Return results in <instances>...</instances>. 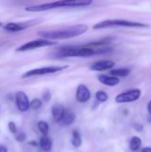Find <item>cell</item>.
Segmentation results:
<instances>
[{
    "instance_id": "d6986e66",
    "label": "cell",
    "mask_w": 151,
    "mask_h": 152,
    "mask_svg": "<svg viewBox=\"0 0 151 152\" xmlns=\"http://www.w3.org/2000/svg\"><path fill=\"white\" fill-rule=\"evenodd\" d=\"M37 128L39 130V132L43 134V135H47L48 132H49V126L48 124L44 121V120H40L37 122Z\"/></svg>"
},
{
    "instance_id": "6da1fadb",
    "label": "cell",
    "mask_w": 151,
    "mask_h": 152,
    "mask_svg": "<svg viewBox=\"0 0 151 152\" xmlns=\"http://www.w3.org/2000/svg\"><path fill=\"white\" fill-rule=\"evenodd\" d=\"M88 29V26L85 24H77L73 26H69L67 28L53 29V30H42L38 31L37 35L44 39L48 40H63L69 39L73 37H77L84 33H85Z\"/></svg>"
},
{
    "instance_id": "4316f807",
    "label": "cell",
    "mask_w": 151,
    "mask_h": 152,
    "mask_svg": "<svg viewBox=\"0 0 151 152\" xmlns=\"http://www.w3.org/2000/svg\"><path fill=\"white\" fill-rule=\"evenodd\" d=\"M0 152H8V150L5 146L0 145Z\"/></svg>"
},
{
    "instance_id": "83f0119b",
    "label": "cell",
    "mask_w": 151,
    "mask_h": 152,
    "mask_svg": "<svg viewBox=\"0 0 151 152\" xmlns=\"http://www.w3.org/2000/svg\"><path fill=\"white\" fill-rule=\"evenodd\" d=\"M142 152H151L150 147H145L142 150Z\"/></svg>"
},
{
    "instance_id": "52a82bcc",
    "label": "cell",
    "mask_w": 151,
    "mask_h": 152,
    "mask_svg": "<svg viewBox=\"0 0 151 152\" xmlns=\"http://www.w3.org/2000/svg\"><path fill=\"white\" fill-rule=\"evenodd\" d=\"M141 95H142V91L140 89H132L117 94L115 98V101L117 103L133 102L139 100L141 98Z\"/></svg>"
},
{
    "instance_id": "e0dca14e",
    "label": "cell",
    "mask_w": 151,
    "mask_h": 152,
    "mask_svg": "<svg viewBox=\"0 0 151 152\" xmlns=\"http://www.w3.org/2000/svg\"><path fill=\"white\" fill-rule=\"evenodd\" d=\"M142 146V140L138 136H133L130 143H129V148L132 151H137Z\"/></svg>"
},
{
    "instance_id": "7c38bea8",
    "label": "cell",
    "mask_w": 151,
    "mask_h": 152,
    "mask_svg": "<svg viewBox=\"0 0 151 152\" xmlns=\"http://www.w3.org/2000/svg\"><path fill=\"white\" fill-rule=\"evenodd\" d=\"M98 80L108 86H115L120 83V79L114 76H108V75H100L98 77Z\"/></svg>"
},
{
    "instance_id": "f1b7e54d",
    "label": "cell",
    "mask_w": 151,
    "mask_h": 152,
    "mask_svg": "<svg viewBox=\"0 0 151 152\" xmlns=\"http://www.w3.org/2000/svg\"><path fill=\"white\" fill-rule=\"evenodd\" d=\"M148 111H149L150 115H151V101H150L148 103Z\"/></svg>"
},
{
    "instance_id": "603a6c76",
    "label": "cell",
    "mask_w": 151,
    "mask_h": 152,
    "mask_svg": "<svg viewBox=\"0 0 151 152\" xmlns=\"http://www.w3.org/2000/svg\"><path fill=\"white\" fill-rule=\"evenodd\" d=\"M8 129H9V131H10L12 134H15L18 132L16 124H15L14 122H12V121L8 122Z\"/></svg>"
},
{
    "instance_id": "8992f818",
    "label": "cell",
    "mask_w": 151,
    "mask_h": 152,
    "mask_svg": "<svg viewBox=\"0 0 151 152\" xmlns=\"http://www.w3.org/2000/svg\"><path fill=\"white\" fill-rule=\"evenodd\" d=\"M56 45V43H54L51 40H48V39H44H44H36V40L29 41V42H27V43L21 45L15 51L16 52H27V51L36 49V48L52 46V45Z\"/></svg>"
},
{
    "instance_id": "3957f363",
    "label": "cell",
    "mask_w": 151,
    "mask_h": 152,
    "mask_svg": "<svg viewBox=\"0 0 151 152\" xmlns=\"http://www.w3.org/2000/svg\"><path fill=\"white\" fill-rule=\"evenodd\" d=\"M93 1V0H59L52 3L27 6L25 10L27 12H44L61 7H82L92 4Z\"/></svg>"
},
{
    "instance_id": "484cf974",
    "label": "cell",
    "mask_w": 151,
    "mask_h": 152,
    "mask_svg": "<svg viewBox=\"0 0 151 152\" xmlns=\"http://www.w3.org/2000/svg\"><path fill=\"white\" fill-rule=\"evenodd\" d=\"M28 144L29 146H32V147H36V146H38V142H37L36 141H30Z\"/></svg>"
},
{
    "instance_id": "ffe728a7",
    "label": "cell",
    "mask_w": 151,
    "mask_h": 152,
    "mask_svg": "<svg viewBox=\"0 0 151 152\" xmlns=\"http://www.w3.org/2000/svg\"><path fill=\"white\" fill-rule=\"evenodd\" d=\"M95 98H96V101L98 102H107L108 101V99H109V95H108V94L106 93V92H104V91H98V92H96V94H95Z\"/></svg>"
},
{
    "instance_id": "277c9868",
    "label": "cell",
    "mask_w": 151,
    "mask_h": 152,
    "mask_svg": "<svg viewBox=\"0 0 151 152\" xmlns=\"http://www.w3.org/2000/svg\"><path fill=\"white\" fill-rule=\"evenodd\" d=\"M114 27H125V28H147L149 27L148 24L142 23L139 21H133L127 20H106L100 21L93 26L94 29H101V28H114Z\"/></svg>"
},
{
    "instance_id": "ba28073f",
    "label": "cell",
    "mask_w": 151,
    "mask_h": 152,
    "mask_svg": "<svg viewBox=\"0 0 151 152\" xmlns=\"http://www.w3.org/2000/svg\"><path fill=\"white\" fill-rule=\"evenodd\" d=\"M15 102L20 111L26 112L29 110V100L24 92L18 91L15 94Z\"/></svg>"
},
{
    "instance_id": "f546056e",
    "label": "cell",
    "mask_w": 151,
    "mask_h": 152,
    "mask_svg": "<svg viewBox=\"0 0 151 152\" xmlns=\"http://www.w3.org/2000/svg\"><path fill=\"white\" fill-rule=\"evenodd\" d=\"M148 121H149L150 123H151V115H150V116H149V117H148Z\"/></svg>"
},
{
    "instance_id": "8fae6325",
    "label": "cell",
    "mask_w": 151,
    "mask_h": 152,
    "mask_svg": "<svg viewBox=\"0 0 151 152\" xmlns=\"http://www.w3.org/2000/svg\"><path fill=\"white\" fill-rule=\"evenodd\" d=\"M30 24L28 22H9L4 26V29L10 32H18L26 29Z\"/></svg>"
},
{
    "instance_id": "30bf717a",
    "label": "cell",
    "mask_w": 151,
    "mask_h": 152,
    "mask_svg": "<svg viewBox=\"0 0 151 152\" xmlns=\"http://www.w3.org/2000/svg\"><path fill=\"white\" fill-rule=\"evenodd\" d=\"M76 99L78 102L85 103L91 99V92L85 85H79L76 92Z\"/></svg>"
},
{
    "instance_id": "44dd1931",
    "label": "cell",
    "mask_w": 151,
    "mask_h": 152,
    "mask_svg": "<svg viewBox=\"0 0 151 152\" xmlns=\"http://www.w3.org/2000/svg\"><path fill=\"white\" fill-rule=\"evenodd\" d=\"M43 104V102L38 98H34L31 102H29V108L33 110H38Z\"/></svg>"
},
{
    "instance_id": "9a60e30c",
    "label": "cell",
    "mask_w": 151,
    "mask_h": 152,
    "mask_svg": "<svg viewBox=\"0 0 151 152\" xmlns=\"http://www.w3.org/2000/svg\"><path fill=\"white\" fill-rule=\"evenodd\" d=\"M75 119H76V115L69 110H65V113L62 118L61 123L64 126H70L72 123H74Z\"/></svg>"
},
{
    "instance_id": "5b68a950",
    "label": "cell",
    "mask_w": 151,
    "mask_h": 152,
    "mask_svg": "<svg viewBox=\"0 0 151 152\" xmlns=\"http://www.w3.org/2000/svg\"><path fill=\"white\" fill-rule=\"evenodd\" d=\"M68 65L64 66H49V67H44V68H37L34 69H30L28 71H26L21 77L22 78H28L31 77H36V76H44V75H48V74H54L56 72L62 71L66 69H68Z\"/></svg>"
},
{
    "instance_id": "7a4b0ae2",
    "label": "cell",
    "mask_w": 151,
    "mask_h": 152,
    "mask_svg": "<svg viewBox=\"0 0 151 152\" xmlns=\"http://www.w3.org/2000/svg\"><path fill=\"white\" fill-rule=\"evenodd\" d=\"M110 51V48H93L91 44L81 46H65L58 49L54 53L56 58L69 57H91L95 54L105 53Z\"/></svg>"
},
{
    "instance_id": "d4e9b609",
    "label": "cell",
    "mask_w": 151,
    "mask_h": 152,
    "mask_svg": "<svg viewBox=\"0 0 151 152\" xmlns=\"http://www.w3.org/2000/svg\"><path fill=\"white\" fill-rule=\"evenodd\" d=\"M133 128H134L137 132H142L143 129H144L143 126L141 125V124H133Z\"/></svg>"
},
{
    "instance_id": "7402d4cb",
    "label": "cell",
    "mask_w": 151,
    "mask_h": 152,
    "mask_svg": "<svg viewBox=\"0 0 151 152\" xmlns=\"http://www.w3.org/2000/svg\"><path fill=\"white\" fill-rule=\"evenodd\" d=\"M27 139V135L24 132H20V133H16L15 134V141L18 142H25Z\"/></svg>"
},
{
    "instance_id": "cb8c5ba5",
    "label": "cell",
    "mask_w": 151,
    "mask_h": 152,
    "mask_svg": "<svg viewBox=\"0 0 151 152\" xmlns=\"http://www.w3.org/2000/svg\"><path fill=\"white\" fill-rule=\"evenodd\" d=\"M51 97H52L51 92H50L49 90H45V91L44 92V94H43L42 99H43V101H44V102H48L51 100Z\"/></svg>"
},
{
    "instance_id": "ac0fdd59",
    "label": "cell",
    "mask_w": 151,
    "mask_h": 152,
    "mask_svg": "<svg viewBox=\"0 0 151 152\" xmlns=\"http://www.w3.org/2000/svg\"><path fill=\"white\" fill-rule=\"evenodd\" d=\"M71 143L75 148H79L82 145V137L81 134L78 131L74 130L72 132V139H71Z\"/></svg>"
},
{
    "instance_id": "4dcf8cb0",
    "label": "cell",
    "mask_w": 151,
    "mask_h": 152,
    "mask_svg": "<svg viewBox=\"0 0 151 152\" xmlns=\"http://www.w3.org/2000/svg\"><path fill=\"white\" fill-rule=\"evenodd\" d=\"M1 26H2V23H1V22H0V27H1Z\"/></svg>"
},
{
    "instance_id": "9c48e42d",
    "label": "cell",
    "mask_w": 151,
    "mask_h": 152,
    "mask_svg": "<svg viewBox=\"0 0 151 152\" xmlns=\"http://www.w3.org/2000/svg\"><path fill=\"white\" fill-rule=\"evenodd\" d=\"M115 67V62L109 60H101L90 65V69L93 71H105L110 70Z\"/></svg>"
},
{
    "instance_id": "5bb4252c",
    "label": "cell",
    "mask_w": 151,
    "mask_h": 152,
    "mask_svg": "<svg viewBox=\"0 0 151 152\" xmlns=\"http://www.w3.org/2000/svg\"><path fill=\"white\" fill-rule=\"evenodd\" d=\"M39 146L43 151H50L53 147V141L47 135H43L39 141Z\"/></svg>"
},
{
    "instance_id": "2e32d148",
    "label": "cell",
    "mask_w": 151,
    "mask_h": 152,
    "mask_svg": "<svg viewBox=\"0 0 151 152\" xmlns=\"http://www.w3.org/2000/svg\"><path fill=\"white\" fill-rule=\"evenodd\" d=\"M130 69L126 68H120V69H110L109 73L111 76L117 77H127L130 74Z\"/></svg>"
},
{
    "instance_id": "4fadbf2b",
    "label": "cell",
    "mask_w": 151,
    "mask_h": 152,
    "mask_svg": "<svg viewBox=\"0 0 151 152\" xmlns=\"http://www.w3.org/2000/svg\"><path fill=\"white\" fill-rule=\"evenodd\" d=\"M65 108L61 104H54L52 107V115L55 122H61L65 113Z\"/></svg>"
}]
</instances>
